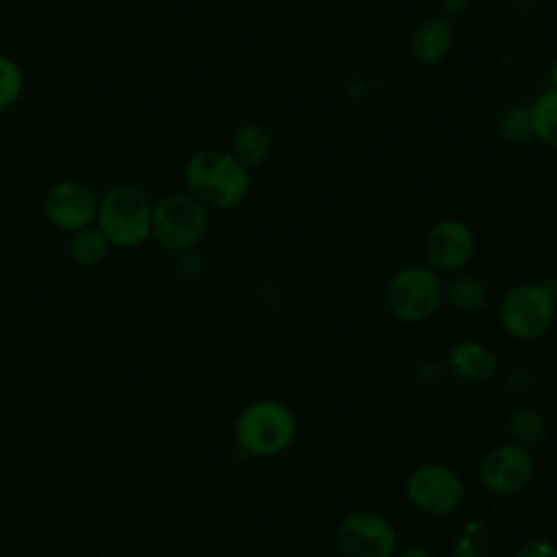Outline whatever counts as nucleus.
Instances as JSON below:
<instances>
[{
  "mask_svg": "<svg viewBox=\"0 0 557 557\" xmlns=\"http://www.w3.org/2000/svg\"><path fill=\"white\" fill-rule=\"evenodd\" d=\"M185 191L207 209L231 211L239 207L252 187V172L228 150L200 148L183 165Z\"/></svg>",
  "mask_w": 557,
  "mask_h": 557,
  "instance_id": "nucleus-1",
  "label": "nucleus"
},
{
  "mask_svg": "<svg viewBox=\"0 0 557 557\" xmlns=\"http://www.w3.org/2000/svg\"><path fill=\"white\" fill-rule=\"evenodd\" d=\"M152 200L135 183H113L98 196L96 228L111 248H135L150 239Z\"/></svg>",
  "mask_w": 557,
  "mask_h": 557,
  "instance_id": "nucleus-2",
  "label": "nucleus"
},
{
  "mask_svg": "<svg viewBox=\"0 0 557 557\" xmlns=\"http://www.w3.org/2000/svg\"><path fill=\"white\" fill-rule=\"evenodd\" d=\"M298 431L294 411L276 398H257L235 418L233 437L250 457L270 459L285 453Z\"/></svg>",
  "mask_w": 557,
  "mask_h": 557,
  "instance_id": "nucleus-3",
  "label": "nucleus"
},
{
  "mask_svg": "<svg viewBox=\"0 0 557 557\" xmlns=\"http://www.w3.org/2000/svg\"><path fill=\"white\" fill-rule=\"evenodd\" d=\"M557 320V287L553 281H522L498 302L500 329L518 342H537Z\"/></svg>",
  "mask_w": 557,
  "mask_h": 557,
  "instance_id": "nucleus-4",
  "label": "nucleus"
},
{
  "mask_svg": "<svg viewBox=\"0 0 557 557\" xmlns=\"http://www.w3.org/2000/svg\"><path fill=\"white\" fill-rule=\"evenodd\" d=\"M385 305L400 322H426L444 305V278L424 261L400 265L385 285Z\"/></svg>",
  "mask_w": 557,
  "mask_h": 557,
  "instance_id": "nucleus-5",
  "label": "nucleus"
},
{
  "mask_svg": "<svg viewBox=\"0 0 557 557\" xmlns=\"http://www.w3.org/2000/svg\"><path fill=\"white\" fill-rule=\"evenodd\" d=\"M209 228V209L189 191H170L152 202L150 239L181 255L194 250Z\"/></svg>",
  "mask_w": 557,
  "mask_h": 557,
  "instance_id": "nucleus-6",
  "label": "nucleus"
},
{
  "mask_svg": "<svg viewBox=\"0 0 557 557\" xmlns=\"http://www.w3.org/2000/svg\"><path fill=\"white\" fill-rule=\"evenodd\" d=\"M405 496L413 509L442 518L459 511L466 498V483L455 468L440 461H426L409 472Z\"/></svg>",
  "mask_w": 557,
  "mask_h": 557,
  "instance_id": "nucleus-7",
  "label": "nucleus"
},
{
  "mask_svg": "<svg viewBox=\"0 0 557 557\" xmlns=\"http://www.w3.org/2000/svg\"><path fill=\"white\" fill-rule=\"evenodd\" d=\"M424 263L442 276L459 274L476 252V235L461 218H440L429 226L422 242Z\"/></svg>",
  "mask_w": 557,
  "mask_h": 557,
  "instance_id": "nucleus-8",
  "label": "nucleus"
},
{
  "mask_svg": "<svg viewBox=\"0 0 557 557\" xmlns=\"http://www.w3.org/2000/svg\"><path fill=\"white\" fill-rule=\"evenodd\" d=\"M335 542L342 557H394L396 529L385 516L359 509L342 518Z\"/></svg>",
  "mask_w": 557,
  "mask_h": 557,
  "instance_id": "nucleus-9",
  "label": "nucleus"
},
{
  "mask_svg": "<svg viewBox=\"0 0 557 557\" xmlns=\"http://www.w3.org/2000/svg\"><path fill=\"white\" fill-rule=\"evenodd\" d=\"M535 470V459L527 446L503 442L492 446L479 463L481 485L496 496H511L527 487Z\"/></svg>",
  "mask_w": 557,
  "mask_h": 557,
  "instance_id": "nucleus-10",
  "label": "nucleus"
},
{
  "mask_svg": "<svg viewBox=\"0 0 557 557\" xmlns=\"http://www.w3.org/2000/svg\"><path fill=\"white\" fill-rule=\"evenodd\" d=\"M98 196L76 178L57 181L44 196V215L61 233H76L96 224Z\"/></svg>",
  "mask_w": 557,
  "mask_h": 557,
  "instance_id": "nucleus-11",
  "label": "nucleus"
},
{
  "mask_svg": "<svg viewBox=\"0 0 557 557\" xmlns=\"http://www.w3.org/2000/svg\"><path fill=\"white\" fill-rule=\"evenodd\" d=\"M455 46V22L435 13L416 24L409 37V52L420 65L433 67L448 59Z\"/></svg>",
  "mask_w": 557,
  "mask_h": 557,
  "instance_id": "nucleus-12",
  "label": "nucleus"
},
{
  "mask_svg": "<svg viewBox=\"0 0 557 557\" xmlns=\"http://www.w3.org/2000/svg\"><path fill=\"white\" fill-rule=\"evenodd\" d=\"M446 368L455 379L463 383L481 385L496 376L498 359L483 342L468 337L450 346L446 355Z\"/></svg>",
  "mask_w": 557,
  "mask_h": 557,
  "instance_id": "nucleus-13",
  "label": "nucleus"
},
{
  "mask_svg": "<svg viewBox=\"0 0 557 557\" xmlns=\"http://www.w3.org/2000/svg\"><path fill=\"white\" fill-rule=\"evenodd\" d=\"M244 168H248L250 172H255L257 168H261L270 154H272V135L270 131L259 124V122H244L239 124L231 139H228V148H226Z\"/></svg>",
  "mask_w": 557,
  "mask_h": 557,
  "instance_id": "nucleus-14",
  "label": "nucleus"
},
{
  "mask_svg": "<svg viewBox=\"0 0 557 557\" xmlns=\"http://www.w3.org/2000/svg\"><path fill=\"white\" fill-rule=\"evenodd\" d=\"M487 300H490L487 285L472 274L459 272L444 283V302L461 315H472L483 311Z\"/></svg>",
  "mask_w": 557,
  "mask_h": 557,
  "instance_id": "nucleus-15",
  "label": "nucleus"
},
{
  "mask_svg": "<svg viewBox=\"0 0 557 557\" xmlns=\"http://www.w3.org/2000/svg\"><path fill=\"white\" fill-rule=\"evenodd\" d=\"M529 113L533 139L548 150H557V91L550 87L540 91L529 104Z\"/></svg>",
  "mask_w": 557,
  "mask_h": 557,
  "instance_id": "nucleus-16",
  "label": "nucleus"
},
{
  "mask_svg": "<svg viewBox=\"0 0 557 557\" xmlns=\"http://www.w3.org/2000/svg\"><path fill=\"white\" fill-rule=\"evenodd\" d=\"M111 250V244L96 226L81 228L67 237V257L81 268L100 265Z\"/></svg>",
  "mask_w": 557,
  "mask_h": 557,
  "instance_id": "nucleus-17",
  "label": "nucleus"
},
{
  "mask_svg": "<svg viewBox=\"0 0 557 557\" xmlns=\"http://www.w3.org/2000/svg\"><path fill=\"white\" fill-rule=\"evenodd\" d=\"M496 135L513 146V148H524L529 144H533V126H531V113H529V104L518 102V104H509L505 107L498 115H496Z\"/></svg>",
  "mask_w": 557,
  "mask_h": 557,
  "instance_id": "nucleus-18",
  "label": "nucleus"
},
{
  "mask_svg": "<svg viewBox=\"0 0 557 557\" xmlns=\"http://www.w3.org/2000/svg\"><path fill=\"white\" fill-rule=\"evenodd\" d=\"M546 431V418L540 409L522 405L518 409H513L507 418V433H509V442H516L520 446H533L535 442L542 440Z\"/></svg>",
  "mask_w": 557,
  "mask_h": 557,
  "instance_id": "nucleus-19",
  "label": "nucleus"
},
{
  "mask_svg": "<svg viewBox=\"0 0 557 557\" xmlns=\"http://www.w3.org/2000/svg\"><path fill=\"white\" fill-rule=\"evenodd\" d=\"M490 550V529L483 520H468L459 531L448 557H485Z\"/></svg>",
  "mask_w": 557,
  "mask_h": 557,
  "instance_id": "nucleus-20",
  "label": "nucleus"
},
{
  "mask_svg": "<svg viewBox=\"0 0 557 557\" xmlns=\"http://www.w3.org/2000/svg\"><path fill=\"white\" fill-rule=\"evenodd\" d=\"M24 91V74L15 59L0 54V113L9 111Z\"/></svg>",
  "mask_w": 557,
  "mask_h": 557,
  "instance_id": "nucleus-21",
  "label": "nucleus"
},
{
  "mask_svg": "<svg viewBox=\"0 0 557 557\" xmlns=\"http://www.w3.org/2000/svg\"><path fill=\"white\" fill-rule=\"evenodd\" d=\"M511 557H557V544L548 537L524 540Z\"/></svg>",
  "mask_w": 557,
  "mask_h": 557,
  "instance_id": "nucleus-22",
  "label": "nucleus"
},
{
  "mask_svg": "<svg viewBox=\"0 0 557 557\" xmlns=\"http://www.w3.org/2000/svg\"><path fill=\"white\" fill-rule=\"evenodd\" d=\"M437 4H440V15L448 17L453 22L457 15L466 13V9H468V0H437Z\"/></svg>",
  "mask_w": 557,
  "mask_h": 557,
  "instance_id": "nucleus-23",
  "label": "nucleus"
},
{
  "mask_svg": "<svg viewBox=\"0 0 557 557\" xmlns=\"http://www.w3.org/2000/svg\"><path fill=\"white\" fill-rule=\"evenodd\" d=\"M396 557H433V555L424 546H409V548L400 550Z\"/></svg>",
  "mask_w": 557,
  "mask_h": 557,
  "instance_id": "nucleus-24",
  "label": "nucleus"
},
{
  "mask_svg": "<svg viewBox=\"0 0 557 557\" xmlns=\"http://www.w3.org/2000/svg\"><path fill=\"white\" fill-rule=\"evenodd\" d=\"M548 87L557 91V57L553 59V63L548 67Z\"/></svg>",
  "mask_w": 557,
  "mask_h": 557,
  "instance_id": "nucleus-25",
  "label": "nucleus"
}]
</instances>
